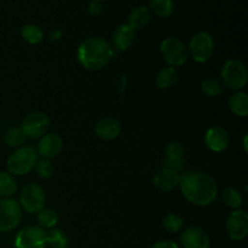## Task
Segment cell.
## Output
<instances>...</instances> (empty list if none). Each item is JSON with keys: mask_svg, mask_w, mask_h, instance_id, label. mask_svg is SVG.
I'll return each mask as SVG.
<instances>
[{"mask_svg": "<svg viewBox=\"0 0 248 248\" xmlns=\"http://www.w3.org/2000/svg\"><path fill=\"white\" fill-rule=\"evenodd\" d=\"M181 191L186 201L199 207H206L216 201L218 186L212 176L200 171H190L181 176Z\"/></svg>", "mask_w": 248, "mask_h": 248, "instance_id": "cell-1", "label": "cell"}, {"mask_svg": "<svg viewBox=\"0 0 248 248\" xmlns=\"http://www.w3.org/2000/svg\"><path fill=\"white\" fill-rule=\"evenodd\" d=\"M114 57V47L101 36H91L82 41L77 50V60L85 69H103Z\"/></svg>", "mask_w": 248, "mask_h": 248, "instance_id": "cell-2", "label": "cell"}, {"mask_svg": "<svg viewBox=\"0 0 248 248\" xmlns=\"http://www.w3.org/2000/svg\"><path fill=\"white\" fill-rule=\"evenodd\" d=\"M36 162H38V153L35 148L31 145H23L15 149V152H12L7 157V172L14 177L26 176L35 169Z\"/></svg>", "mask_w": 248, "mask_h": 248, "instance_id": "cell-3", "label": "cell"}, {"mask_svg": "<svg viewBox=\"0 0 248 248\" xmlns=\"http://www.w3.org/2000/svg\"><path fill=\"white\" fill-rule=\"evenodd\" d=\"M220 77L223 86H227L232 91H241L246 87L248 81L246 65L239 60H228L223 64Z\"/></svg>", "mask_w": 248, "mask_h": 248, "instance_id": "cell-4", "label": "cell"}, {"mask_svg": "<svg viewBox=\"0 0 248 248\" xmlns=\"http://www.w3.org/2000/svg\"><path fill=\"white\" fill-rule=\"evenodd\" d=\"M160 50L170 67H182L186 64L189 58L188 47L181 39L176 36L165 39L160 45Z\"/></svg>", "mask_w": 248, "mask_h": 248, "instance_id": "cell-5", "label": "cell"}, {"mask_svg": "<svg viewBox=\"0 0 248 248\" xmlns=\"http://www.w3.org/2000/svg\"><path fill=\"white\" fill-rule=\"evenodd\" d=\"M19 206L26 212L34 215L45 207L46 194L43 186L38 183H29L19 194Z\"/></svg>", "mask_w": 248, "mask_h": 248, "instance_id": "cell-6", "label": "cell"}, {"mask_svg": "<svg viewBox=\"0 0 248 248\" xmlns=\"http://www.w3.org/2000/svg\"><path fill=\"white\" fill-rule=\"evenodd\" d=\"M189 56L196 63H206L215 53V40L207 31H199L191 38L188 46Z\"/></svg>", "mask_w": 248, "mask_h": 248, "instance_id": "cell-7", "label": "cell"}, {"mask_svg": "<svg viewBox=\"0 0 248 248\" xmlns=\"http://www.w3.org/2000/svg\"><path fill=\"white\" fill-rule=\"evenodd\" d=\"M22 220V208L12 198H0V232L16 229Z\"/></svg>", "mask_w": 248, "mask_h": 248, "instance_id": "cell-8", "label": "cell"}, {"mask_svg": "<svg viewBox=\"0 0 248 248\" xmlns=\"http://www.w3.org/2000/svg\"><path fill=\"white\" fill-rule=\"evenodd\" d=\"M15 248H46V230L38 225H27L17 232Z\"/></svg>", "mask_w": 248, "mask_h": 248, "instance_id": "cell-9", "label": "cell"}, {"mask_svg": "<svg viewBox=\"0 0 248 248\" xmlns=\"http://www.w3.org/2000/svg\"><path fill=\"white\" fill-rule=\"evenodd\" d=\"M51 121L50 118L43 111H33L26 115L22 120L21 130L29 138H41L44 135L48 133Z\"/></svg>", "mask_w": 248, "mask_h": 248, "instance_id": "cell-10", "label": "cell"}, {"mask_svg": "<svg viewBox=\"0 0 248 248\" xmlns=\"http://www.w3.org/2000/svg\"><path fill=\"white\" fill-rule=\"evenodd\" d=\"M225 230L232 241H242L248 235V213L242 208L234 210L229 215Z\"/></svg>", "mask_w": 248, "mask_h": 248, "instance_id": "cell-11", "label": "cell"}, {"mask_svg": "<svg viewBox=\"0 0 248 248\" xmlns=\"http://www.w3.org/2000/svg\"><path fill=\"white\" fill-rule=\"evenodd\" d=\"M63 149V138L58 133H46L40 138L36 153L41 159L50 160L61 154Z\"/></svg>", "mask_w": 248, "mask_h": 248, "instance_id": "cell-12", "label": "cell"}, {"mask_svg": "<svg viewBox=\"0 0 248 248\" xmlns=\"http://www.w3.org/2000/svg\"><path fill=\"white\" fill-rule=\"evenodd\" d=\"M181 244L183 248H210L211 239L202 228L191 225L182 234Z\"/></svg>", "mask_w": 248, "mask_h": 248, "instance_id": "cell-13", "label": "cell"}, {"mask_svg": "<svg viewBox=\"0 0 248 248\" xmlns=\"http://www.w3.org/2000/svg\"><path fill=\"white\" fill-rule=\"evenodd\" d=\"M205 145L213 153H222L229 147L230 136L224 127L213 126L205 133Z\"/></svg>", "mask_w": 248, "mask_h": 248, "instance_id": "cell-14", "label": "cell"}, {"mask_svg": "<svg viewBox=\"0 0 248 248\" xmlns=\"http://www.w3.org/2000/svg\"><path fill=\"white\" fill-rule=\"evenodd\" d=\"M179 182H181V174L172 171V170L166 169V167H161L160 170H157L154 178H153L154 186L162 193H169V191L174 190L177 186H179Z\"/></svg>", "mask_w": 248, "mask_h": 248, "instance_id": "cell-15", "label": "cell"}, {"mask_svg": "<svg viewBox=\"0 0 248 248\" xmlns=\"http://www.w3.org/2000/svg\"><path fill=\"white\" fill-rule=\"evenodd\" d=\"M97 137L103 140H113L119 137L121 132V124L119 123L118 119L111 118V116H104L94 127Z\"/></svg>", "mask_w": 248, "mask_h": 248, "instance_id": "cell-16", "label": "cell"}, {"mask_svg": "<svg viewBox=\"0 0 248 248\" xmlns=\"http://www.w3.org/2000/svg\"><path fill=\"white\" fill-rule=\"evenodd\" d=\"M136 31L128 24H121L115 29L113 34V45L116 50L126 51L135 43Z\"/></svg>", "mask_w": 248, "mask_h": 248, "instance_id": "cell-17", "label": "cell"}, {"mask_svg": "<svg viewBox=\"0 0 248 248\" xmlns=\"http://www.w3.org/2000/svg\"><path fill=\"white\" fill-rule=\"evenodd\" d=\"M150 19H152V12L147 6H137L133 10H131L130 15H128V26L133 29V31H138V29H143L149 24Z\"/></svg>", "mask_w": 248, "mask_h": 248, "instance_id": "cell-18", "label": "cell"}, {"mask_svg": "<svg viewBox=\"0 0 248 248\" xmlns=\"http://www.w3.org/2000/svg\"><path fill=\"white\" fill-rule=\"evenodd\" d=\"M228 106H229V109L232 114H235L239 118H246L248 115V96L246 92L235 91L230 96Z\"/></svg>", "mask_w": 248, "mask_h": 248, "instance_id": "cell-19", "label": "cell"}, {"mask_svg": "<svg viewBox=\"0 0 248 248\" xmlns=\"http://www.w3.org/2000/svg\"><path fill=\"white\" fill-rule=\"evenodd\" d=\"M179 81V72L177 68L165 67L160 70L155 78L156 86L161 90H167L173 87Z\"/></svg>", "mask_w": 248, "mask_h": 248, "instance_id": "cell-20", "label": "cell"}, {"mask_svg": "<svg viewBox=\"0 0 248 248\" xmlns=\"http://www.w3.org/2000/svg\"><path fill=\"white\" fill-rule=\"evenodd\" d=\"M17 182L11 173L0 170V198H11L17 193Z\"/></svg>", "mask_w": 248, "mask_h": 248, "instance_id": "cell-21", "label": "cell"}, {"mask_svg": "<svg viewBox=\"0 0 248 248\" xmlns=\"http://www.w3.org/2000/svg\"><path fill=\"white\" fill-rule=\"evenodd\" d=\"M46 245L51 248H68L69 240L62 230L53 228L46 232Z\"/></svg>", "mask_w": 248, "mask_h": 248, "instance_id": "cell-22", "label": "cell"}, {"mask_svg": "<svg viewBox=\"0 0 248 248\" xmlns=\"http://www.w3.org/2000/svg\"><path fill=\"white\" fill-rule=\"evenodd\" d=\"M222 201L227 207L232 208L234 211L241 208L244 199H242L241 193L237 189L230 186V188H225L222 191Z\"/></svg>", "mask_w": 248, "mask_h": 248, "instance_id": "cell-23", "label": "cell"}, {"mask_svg": "<svg viewBox=\"0 0 248 248\" xmlns=\"http://www.w3.org/2000/svg\"><path fill=\"white\" fill-rule=\"evenodd\" d=\"M21 36L31 45H36L44 40V31L35 24H26L22 27Z\"/></svg>", "mask_w": 248, "mask_h": 248, "instance_id": "cell-24", "label": "cell"}, {"mask_svg": "<svg viewBox=\"0 0 248 248\" xmlns=\"http://www.w3.org/2000/svg\"><path fill=\"white\" fill-rule=\"evenodd\" d=\"M38 222L40 224L39 227L44 230L53 229L58 223V215L52 208L44 207L40 212H38Z\"/></svg>", "mask_w": 248, "mask_h": 248, "instance_id": "cell-25", "label": "cell"}, {"mask_svg": "<svg viewBox=\"0 0 248 248\" xmlns=\"http://www.w3.org/2000/svg\"><path fill=\"white\" fill-rule=\"evenodd\" d=\"M201 91L207 97H216L223 92V84L217 78H206L201 82Z\"/></svg>", "mask_w": 248, "mask_h": 248, "instance_id": "cell-26", "label": "cell"}, {"mask_svg": "<svg viewBox=\"0 0 248 248\" xmlns=\"http://www.w3.org/2000/svg\"><path fill=\"white\" fill-rule=\"evenodd\" d=\"M183 218L177 215V213H167L164 219H162V227L167 232H171V234H176V232H181L183 229Z\"/></svg>", "mask_w": 248, "mask_h": 248, "instance_id": "cell-27", "label": "cell"}, {"mask_svg": "<svg viewBox=\"0 0 248 248\" xmlns=\"http://www.w3.org/2000/svg\"><path fill=\"white\" fill-rule=\"evenodd\" d=\"M150 7L160 17H170L174 11L173 0H150Z\"/></svg>", "mask_w": 248, "mask_h": 248, "instance_id": "cell-28", "label": "cell"}, {"mask_svg": "<svg viewBox=\"0 0 248 248\" xmlns=\"http://www.w3.org/2000/svg\"><path fill=\"white\" fill-rule=\"evenodd\" d=\"M27 137L21 130V127H12L5 135V143L11 148H19L23 147Z\"/></svg>", "mask_w": 248, "mask_h": 248, "instance_id": "cell-29", "label": "cell"}, {"mask_svg": "<svg viewBox=\"0 0 248 248\" xmlns=\"http://www.w3.org/2000/svg\"><path fill=\"white\" fill-rule=\"evenodd\" d=\"M35 172L41 179H50L51 177L55 173V166H53L52 162L50 160L41 159L38 160L35 166Z\"/></svg>", "mask_w": 248, "mask_h": 248, "instance_id": "cell-30", "label": "cell"}, {"mask_svg": "<svg viewBox=\"0 0 248 248\" xmlns=\"http://www.w3.org/2000/svg\"><path fill=\"white\" fill-rule=\"evenodd\" d=\"M184 147L182 143L176 142H170L166 145V149H165V159H183L184 157Z\"/></svg>", "mask_w": 248, "mask_h": 248, "instance_id": "cell-31", "label": "cell"}, {"mask_svg": "<svg viewBox=\"0 0 248 248\" xmlns=\"http://www.w3.org/2000/svg\"><path fill=\"white\" fill-rule=\"evenodd\" d=\"M162 167H166V169L172 170L177 173H181L186 169V160H184V157L183 159H164Z\"/></svg>", "mask_w": 248, "mask_h": 248, "instance_id": "cell-32", "label": "cell"}, {"mask_svg": "<svg viewBox=\"0 0 248 248\" xmlns=\"http://www.w3.org/2000/svg\"><path fill=\"white\" fill-rule=\"evenodd\" d=\"M152 248H179V246L171 240H162V241L155 242Z\"/></svg>", "mask_w": 248, "mask_h": 248, "instance_id": "cell-33", "label": "cell"}, {"mask_svg": "<svg viewBox=\"0 0 248 248\" xmlns=\"http://www.w3.org/2000/svg\"><path fill=\"white\" fill-rule=\"evenodd\" d=\"M89 12L93 16H97L102 12V4L101 1H97V0H92L89 5Z\"/></svg>", "mask_w": 248, "mask_h": 248, "instance_id": "cell-34", "label": "cell"}, {"mask_svg": "<svg viewBox=\"0 0 248 248\" xmlns=\"http://www.w3.org/2000/svg\"><path fill=\"white\" fill-rule=\"evenodd\" d=\"M61 36H62V31H61L60 29H53V31H51L50 33H48V39H50V41H58L61 39Z\"/></svg>", "mask_w": 248, "mask_h": 248, "instance_id": "cell-35", "label": "cell"}, {"mask_svg": "<svg viewBox=\"0 0 248 248\" xmlns=\"http://www.w3.org/2000/svg\"><path fill=\"white\" fill-rule=\"evenodd\" d=\"M244 148H245V153L248 152V148H247V135H245L244 138Z\"/></svg>", "mask_w": 248, "mask_h": 248, "instance_id": "cell-36", "label": "cell"}, {"mask_svg": "<svg viewBox=\"0 0 248 248\" xmlns=\"http://www.w3.org/2000/svg\"><path fill=\"white\" fill-rule=\"evenodd\" d=\"M97 1H102V0H97Z\"/></svg>", "mask_w": 248, "mask_h": 248, "instance_id": "cell-37", "label": "cell"}]
</instances>
